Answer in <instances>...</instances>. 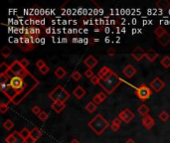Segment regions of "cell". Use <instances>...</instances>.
I'll list each match as a JSON object with an SVG mask.
<instances>
[{"label": "cell", "mask_w": 170, "mask_h": 143, "mask_svg": "<svg viewBox=\"0 0 170 143\" xmlns=\"http://www.w3.org/2000/svg\"><path fill=\"white\" fill-rule=\"evenodd\" d=\"M19 133H20V135L22 136V138L24 139V140H26V139H27L30 136V130L28 128L24 127V128H22L21 130L19 131Z\"/></svg>", "instance_id": "cell-31"}, {"label": "cell", "mask_w": 170, "mask_h": 143, "mask_svg": "<svg viewBox=\"0 0 170 143\" xmlns=\"http://www.w3.org/2000/svg\"><path fill=\"white\" fill-rule=\"evenodd\" d=\"M121 119L119 117H115V119L112 120V125H111V128L112 131L116 132L118 130H119V128H121Z\"/></svg>", "instance_id": "cell-18"}, {"label": "cell", "mask_w": 170, "mask_h": 143, "mask_svg": "<svg viewBox=\"0 0 170 143\" xmlns=\"http://www.w3.org/2000/svg\"><path fill=\"white\" fill-rule=\"evenodd\" d=\"M164 85H165L164 82H163L160 78H155L150 82V88L155 92H160L163 89V88H164Z\"/></svg>", "instance_id": "cell-10"}, {"label": "cell", "mask_w": 170, "mask_h": 143, "mask_svg": "<svg viewBox=\"0 0 170 143\" xmlns=\"http://www.w3.org/2000/svg\"><path fill=\"white\" fill-rule=\"evenodd\" d=\"M8 109H9L8 104H4V102H2V104H0V111H1V113H5V112H7Z\"/></svg>", "instance_id": "cell-35"}, {"label": "cell", "mask_w": 170, "mask_h": 143, "mask_svg": "<svg viewBox=\"0 0 170 143\" xmlns=\"http://www.w3.org/2000/svg\"><path fill=\"white\" fill-rule=\"evenodd\" d=\"M85 76H86L88 79H92L93 76H95V74H94V72H93V70L88 69V70H87V71L85 72Z\"/></svg>", "instance_id": "cell-39"}, {"label": "cell", "mask_w": 170, "mask_h": 143, "mask_svg": "<svg viewBox=\"0 0 170 143\" xmlns=\"http://www.w3.org/2000/svg\"><path fill=\"white\" fill-rule=\"evenodd\" d=\"M19 48L22 50L23 52H29V51H33L35 49V46L33 44H18Z\"/></svg>", "instance_id": "cell-25"}, {"label": "cell", "mask_w": 170, "mask_h": 143, "mask_svg": "<svg viewBox=\"0 0 170 143\" xmlns=\"http://www.w3.org/2000/svg\"><path fill=\"white\" fill-rule=\"evenodd\" d=\"M49 98L53 101H62L66 102L70 98V94L67 89L61 85H58L53 91L49 94Z\"/></svg>", "instance_id": "cell-3"}, {"label": "cell", "mask_w": 170, "mask_h": 143, "mask_svg": "<svg viewBox=\"0 0 170 143\" xmlns=\"http://www.w3.org/2000/svg\"><path fill=\"white\" fill-rule=\"evenodd\" d=\"M8 86L11 88L12 89H14V91L17 92H22L23 89H24V79H23V78H21V76H14L12 79H10Z\"/></svg>", "instance_id": "cell-6"}, {"label": "cell", "mask_w": 170, "mask_h": 143, "mask_svg": "<svg viewBox=\"0 0 170 143\" xmlns=\"http://www.w3.org/2000/svg\"><path fill=\"white\" fill-rule=\"evenodd\" d=\"M99 95V98H101V101H104L106 99V98H108V95H106V92H99L98 94Z\"/></svg>", "instance_id": "cell-42"}, {"label": "cell", "mask_w": 170, "mask_h": 143, "mask_svg": "<svg viewBox=\"0 0 170 143\" xmlns=\"http://www.w3.org/2000/svg\"><path fill=\"white\" fill-rule=\"evenodd\" d=\"M32 112L34 114H36V115H39L42 112V110H41V108H40L38 105H34L32 107Z\"/></svg>", "instance_id": "cell-36"}, {"label": "cell", "mask_w": 170, "mask_h": 143, "mask_svg": "<svg viewBox=\"0 0 170 143\" xmlns=\"http://www.w3.org/2000/svg\"><path fill=\"white\" fill-rule=\"evenodd\" d=\"M36 66H37V68L40 70V69H42L43 67H45L46 64H45V62L43 61V60H38V61L36 62Z\"/></svg>", "instance_id": "cell-41"}, {"label": "cell", "mask_w": 170, "mask_h": 143, "mask_svg": "<svg viewBox=\"0 0 170 143\" xmlns=\"http://www.w3.org/2000/svg\"><path fill=\"white\" fill-rule=\"evenodd\" d=\"M125 143H135V141L133 140L132 138H129V139H128V140H126V142Z\"/></svg>", "instance_id": "cell-46"}, {"label": "cell", "mask_w": 170, "mask_h": 143, "mask_svg": "<svg viewBox=\"0 0 170 143\" xmlns=\"http://www.w3.org/2000/svg\"><path fill=\"white\" fill-rule=\"evenodd\" d=\"M91 82L93 85H99V82H101V79H99V78L98 76H94L93 78L91 79Z\"/></svg>", "instance_id": "cell-37"}, {"label": "cell", "mask_w": 170, "mask_h": 143, "mask_svg": "<svg viewBox=\"0 0 170 143\" xmlns=\"http://www.w3.org/2000/svg\"><path fill=\"white\" fill-rule=\"evenodd\" d=\"M158 117H159V119H160L161 121H163V122H165V121H167L168 119H169V117H170V115H169V113L167 111H165V110H163V111H161L160 113H159V115H158Z\"/></svg>", "instance_id": "cell-30"}, {"label": "cell", "mask_w": 170, "mask_h": 143, "mask_svg": "<svg viewBox=\"0 0 170 143\" xmlns=\"http://www.w3.org/2000/svg\"><path fill=\"white\" fill-rule=\"evenodd\" d=\"M159 44H161L162 46H168L170 44V34L168 32H166L164 35L160 38H157Z\"/></svg>", "instance_id": "cell-17"}, {"label": "cell", "mask_w": 170, "mask_h": 143, "mask_svg": "<svg viewBox=\"0 0 170 143\" xmlns=\"http://www.w3.org/2000/svg\"><path fill=\"white\" fill-rule=\"evenodd\" d=\"M72 79H74L75 82H79L82 79V74L78 71H74L72 73Z\"/></svg>", "instance_id": "cell-32"}, {"label": "cell", "mask_w": 170, "mask_h": 143, "mask_svg": "<svg viewBox=\"0 0 170 143\" xmlns=\"http://www.w3.org/2000/svg\"><path fill=\"white\" fill-rule=\"evenodd\" d=\"M20 64H21V66L23 68H25V69H27V67L29 66V64H30V62L28 61L27 59H22V60H20Z\"/></svg>", "instance_id": "cell-38"}, {"label": "cell", "mask_w": 170, "mask_h": 143, "mask_svg": "<svg viewBox=\"0 0 170 143\" xmlns=\"http://www.w3.org/2000/svg\"><path fill=\"white\" fill-rule=\"evenodd\" d=\"M166 32H167V31H166V30L163 28L162 26H158V27H156L155 30H154V34L156 35V37H157V38L162 37V36L164 35Z\"/></svg>", "instance_id": "cell-27"}, {"label": "cell", "mask_w": 170, "mask_h": 143, "mask_svg": "<svg viewBox=\"0 0 170 143\" xmlns=\"http://www.w3.org/2000/svg\"><path fill=\"white\" fill-rule=\"evenodd\" d=\"M35 142H36V141L31 137V136H29V137L25 140V143H35Z\"/></svg>", "instance_id": "cell-45"}, {"label": "cell", "mask_w": 170, "mask_h": 143, "mask_svg": "<svg viewBox=\"0 0 170 143\" xmlns=\"http://www.w3.org/2000/svg\"><path fill=\"white\" fill-rule=\"evenodd\" d=\"M70 143H81V142H80L78 139H73V140L70 142Z\"/></svg>", "instance_id": "cell-47"}, {"label": "cell", "mask_w": 170, "mask_h": 143, "mask_svg": "<svg viewBox=\"0 0 170 143\" xmlns=\"http://www.w3.org/2000/svg\"><path fill=\"white\" fill-rule=\"evenodd\" d=\"M99 31H101V29H95V32L96 33H99Z\"/></svg>", "instance_id": "cell-48"}, {"label": "cell", "mask_w": 170, "mask_h": 143, "mask_svg": "<svg viewBox=\"0 0 170 143\" xmlns=\"http://www.w3.org/2000/svg\"><path fill=\"white\" fill-rule=\"evenodd\" d=\"M51 108L56 112V113H61V112L66 108V104H65V102H62V101H53Z\"/></svg>", "instance_id": "cell-15"}, {"label": "cell", "mask_w": 170, "mask_h": 143, "mask_svg": "<svg viewBox=\"0 0 170 143\" xmlns=\"http://www.w3.org/2000/svg\"><path fill=\"white\" fill-rule=\"evenodd\" d=\"M0 54L3 58H8L10 55L12 54V50L10 49L8 46H4V47L2 48L1 52H0Z\"/></svg>", "instance_id": "cell-26"}, {"label": "cell", "mask_w": 170, "mask_h": 143, "mask_svg": "<svg viewBox=\"0 0 170 143\" xmlns=\"http://www.w3.org/2000/svg\"><path fill=\"white\" fill-rule=\"evenodd\" d=\"M39 71H40V73H41L42 75H46V74H47V73H49L50 69H49V67H48V66L46 65L45 67H43L42 69H40Z\"/></svg>", "instance_id": "cell-43"}, {"label": "cell", "mask_w": 170, "mask_h": 143, "mask_svg": "<svg viewBox=\"0 0 170 143\" xmlns=\"http://www.w3.org/2000/svg\"><path fill=\"white\" fill-rule=\"evenodd\" d=\"M92 101H93V102H95V104H96V105L101 104V102H102V101H101V98H99V95H95V96H93V99H92Z\"/></svg>", "instance_id": "cell-40"}, {"label": "cell", "mask_w": 170, "mask_h": 143, "mask_svg": "<svg viewBox=\"0 0 170 143\" xmlns=\"http://www.w3.org/2000/svg\"><path fill=\"white\" fill-rule=\"evenodd\" d=\"M73 95L76 96V98L81 99V98H83V96L86 95V91H85V89L83 88V86L78 85L74 89V92H73Z\"/></svg>", "instance_id": "cell-16"}, {"label": "cell", "mask_w": 170, "mask_h": 143, "mask_svg": "<svg viewBox=\"0 0 170 143\" xmlns=\"http://www.w3.org/2000/svg\"><path fill=\"white\" fill-rule=\"evenodd\" d=\"M108 55L109 56V57H113V56L115 55V50L113 48H109L108 50Z\"/></svg>", "instance_id": "cell-44"}, {"label": "cell", "mask_w": 170, "mask_h": 143, "mask_svg": "<svg viewBox=\"0 0 170 143\" xmlns=\"http://www.w3.org/2000/svg\"><path fill=\"white\" fill-rule=\"evenodd\" d=\"M113 74H115V72H113L112 70L109 69V67H102L99 71L98 75H96V76H99L101 81H105V79H108L109 76H112Z\"/></svg>", "instance_id": "cell-9"}, {"label": "cell", "mask_w": 170, "mask_h": 143, "mask_svg": "<svg viewBox=\"0 0 170 143\" xmlns=\"http://www.w3.org/2000/svg\"><path fill=\"white\" fill-rule=\"evenodd\" d=\"M135 95H137V98L139 99H141V101H147L152 95L151 88H149V86L146 85H142L135 89Z\"/></svg>", "instance_id": "cell-5"}, {"label": "cell", "mask_w": 170, "mask_h": 143, "mask_svg": "<svg viewBox=\"0 0 170 143\" xmlns=\"http://www.w3.org/2000/svg\"><path fill=\"white\" fill-rule=\"evenodd\" d=\"M9 70L12 72V74L14 76H21V78H24L25 76L28 75V71L25 68H23L21 64H20V61H14L11 65L9 66Z\"/></svg>", "instance_id": "cell-4"}, {"label": "cell", "mask_w": 170, "mask_h": 143, "mask_svg": "<svg viewBox=\"0 0 170 143\" xmlns=\"http://www.w3.org/2000/svg\"><path fill=\"white\" fill-rule=\"evenodd\" d=\"M141 122H142L143 126H144L146 129H151L153 126H154V124H155L154 118H153L152 116L149 115V114L143 116L142 119H141Z\"/></svg>", "instance_id": "cell-12"}, {"label": "cell", "mask_w": 170, "mask_h": 143, "mask_svg": "<svg viewBox=\"0 0 170 143\" xmlns=\"http://www.w3.org/2000/svg\"><path fill=\"white\" fill-rule=\"evenodd\" d=\"M30 136H31L35 141H37L38 139L41 138L42 131L40 130V129H38L37 127H35V128H33L32 130H30Z\"/></svg>", "instance_id": "cell-20"}, {"label": "cell", "mask_w": 170, "mask_h": 143, "mask_svg": "<svg viewBox=\"0 0 170 143\" xmlns=\"http://www.w3.org/2000/svg\"><path fill=\"white\" fill-rule=\"evenodd\" d=\"M66 75H67V72H66V70H65L64 68L58 67V68L56 69V71H55V76H56L58 79H63Z\"/></svg>", "instance_id": "cell-23"}, {"label": "cell", "mask_w": 170, "mask_h": 143, "mask_svg": "<svg viewBox=\"0 0 170 143\" xmlns=\"http://www.w3.org/2000/svg\"><path fill=\"white\" fill-rule=\"evenodd\" d=\"M158 57L157 52H155L154 50H149V51L146 52L145 54V58L148 60L149 62H154Z\"/></svg>", "instance_id": "cell-19"}, {"label": "cell", "mask_w": 170, "mask_h": 143, "mask_svg": "<svg viewBox=\"0 0 170 143\" xmlns=\"http://www.w3.org/2000/svg\"><path fill=\"white\" fill-rule=\"evenodd\" d=\"M88 125L96 135H102L105 129L109 127V122L106 121V119L102 114H96L89 122Z\"/></svg>", "instance_id": "cell-1"}, {"label": "cell", "mask_w": 170, "mask_h": 143, "mask_svg": "<svg viewBox=\"0 0 170 143\" xmlns=\"http://www.w3.org/2000/svg\"><path fill=\"white\" fill-rule=\"evenodd\" d=\"M85 108H86V110L90 112V113H93V112H95L96 109H98V105H96L95 102H93V101H89L88 104H86L85 106Z\"/></svg>", "instance_id": "cell-22"}, {"label": "cell", "mask_w": 170, "mask_h": 143, "mask_svg": "<svg viewBox=\"0 0 170 143\" xmlns=\"http://www.w3.org/2000/svg\"><path fill=\"white\" fill-rule=\"evenodd\" d=\"M136 73H137L136 69L134 67H132L131 65H128L124 69L122 70V74L124 75L126 78H128V79H131V78H132L133 76H135Z\"/></svg>", "instance_id": "cell-14"}, {"label": "cell", "mask_w": 170, "mask_h": 143, "mask_svg": "<svg viewBox=\"0 0 170 143\" xmlns=\"http://www.w3.org/2000/svg\"><path fill=\"white\" fill-rule=\"evenodd\" d=\"M6 143H25V140L20 135L19 131H13L11 134L5 137Z\"/></svg>", "instance_id": "cell-8"}, {"label": "cell", "mask_w": 170, "mask_h": 143, "mask_svg": "<svg viewBox=\"0 0 170 143\" xmlns=\"http://www.w3.org/2000/svg\"><path fill=\"white\" fill-rule=\"evenodd\" d=\"M121 82H122V79L115 73V74L109 76L108 79H105V81H101L99 85L105 89L106 94L109 95L115 92V89L118 88Z\"/></svg>", "instance_id": "cell-2"}, {"label": "cell", "mask_w": 170, "mask_h": 143, "mask_svg": "<svg viewBox=\"0 0 170 143\" xmlns=\"http://www.w3.org/2000/svg\"><path fill=\"white\" fill-rule=\"evenodd\" d=\"M160 64L163 68L165 69H169L170 68V57L169 56H164L160 61Z\"/></svg>", "instance_id": "cell-28"}, {"label": "cell", "mask_w": 170, "mask_h": 143, "mask_svg": "<svg viewBox=\"0 0 170 143\" xmlns=\"http://www.w3.org/2000/svg\"><path fill=\"white\" fill-rule=\"evenodd\" d=\"M137 112L143 117V116L147 115V114L149 113V107H148V106L146 105V104H141V105L138 106Z\"/></svg>", "instance_id": "cell-21"}, {"label": "cell", "mask_w": 170, "mask_h": 143, "mask_svg": "<svg viewBox=\"0 0 170 143\" xmlns=\"http://www.w3.org/2000/svg\"><path fill=\"white\" fill-rule=\"evenodd\" d=\"M118 117L121 119V121H123L124 123H129L133 118H134V113L131 111V109L125 108L122 111L119 112Z\"/></svg>", "instance_id": "cell-7"}, {"label": "cell", "mask_w": 170, "mask_h": 143, "mask_svg": "<svg viewBox=\"0 0 170 143\" xmlns=\"http://www.w3.org/2000/svg\"><path fill=\"white\" fill-rule=\"evenodd\" d=\"M84 64H85V66H87V67H88V69L93 70L96 65L99 64V61L93 55H90V56H88V57H87L84 60Z\"/></svg>", "instance_id": "cell-13"}, {"label": "cell", "mask_w": 170, "mask_h": 143, "mask_svg": "<svg viewBox=\"0 0 170 143\" xmlns=\"http://www.w3.org/2000/svg\"><path fill=\"white\" fill-rule=\"evenodd\" d=\"M8 70H9V66L6 65V63L3 62L1 64V66H0V72H1V74H5Z\"/></svg>", "instance_id": "cell-34"}, {"label": "cell", "mask_w": 170, "mask_h": 143, "mask_svg": "<svg viewBox=\"0 0 170 143\" xmlns=\"http://www.w3.org/2000/svg\"><path fill=\"white\" fill-rule=\"evenodd\" d=\"M3 127H4L6 130H11V129L14 127V122H13L11 119H7L3 122Z\"/></svg>", "instance_id": "cell-29"}, {"label": "cell", "mask_w": 170, "mask_h": 143, "mask_svg": "<svg viewBox=\"0 0 170 143\" xmlns=\"http://www.w3.org/2000/svg\"><path fill=\"white\" fill-rule=\"evenodd\" d=\"M105 42L109 43V38H105Z\"/></svg>", "instance_id": "cell-49"}, {"label": "cell", "mask_w": 170, "mask_h": 143, "mask_svg": "<svg viewBox=\"0 0 170 143\" xmlns=\"http://www.w3.org/2000/svg\"><path fill=\"white\" fill-rule=\"evenodd\" d=\"M155 5L157 6L158 8H161V9H166V8H169L170 7V2L167 1V0H159L155 3Z\"/></svg>", "instance_id": "cell-24"}, {"label": "cell", "mask_w": 170, "mask_h": 143, "mask_svg": "<svg viewBox=\"0 0 170 143\" xmlns=\"http://www.w3.org/2000/svg\"><path fill=\"white\" fill-rule=\"evenodd\" d=\"M38 117H39V119H40V121L45 122V121L48 119L49 115H48V113H47V112H46V111H42L41 113H40V114L38 115Z\"/></svg>", "instance_id": "cell-33"}, {"label": "cell", "mask_w": 170, "mask_h": 143, "mask_svg": "<svg viewBox=\"0 0 170 143\" xmlns=\"http://www.w3.org/2000/svg\"><path fill=\"white\" fill-rule=\"evenodd\" d=\"M145 54H146V52H144V50H143L141 47H139V46L135 47L134 49H133V51L131 52L132 58L137 62L141 61V60L143 59V57H145Z\"/></svg>", "instance_id": "cell-11"}]
</instances>
